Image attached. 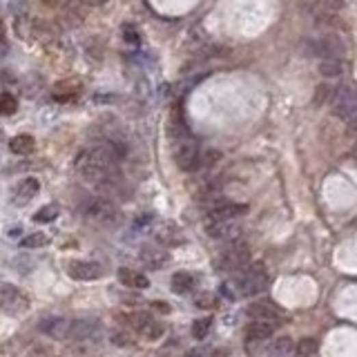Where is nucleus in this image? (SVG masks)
<instances>
[{
  "instance_id": "5701e85b",
  "label": "nucleus",
  "mask_w": 357,
  "mask_h": 357,
  "mask_svg": "<svg viewBox=\"0 0 357 357\" xmlns=\"http://www.w3.org/2000/svg\"><path fill=\"white\" fill-rule=\"evenodd\" d=\"M344 72V65L339 58H324V61L319 63V74L321 76H339Z\"/></svg>"
},
{
  "instance_id": "2eb2a0df",
  "label": "nucleus",
  "mask_w": 357,
  "mask_h": 357,
  "mask_svg": "<svg viewBox=\"0 0 357 357\" xmlns=\"http://www.w3.org/2000/svg\"><path fill=\"white\" fill-rule=\"evenodd\" d=\"M101 333V324L96 319H72V330H70V339L76 342H88V339H94Z\"/></svg>"
},
{
  "instance_id": "6ab92c4d",
  "label": "nucleus",
  "mask_w": 357,
  "mask_h": 357,
  "mask_svg": "<svg viewBox=\"0 0 357 357\" xmlns=\"http://www.w3.org/2000/svg\"><path fill=\"white\" fill-rule=\"evenodd\" d=\"M295 355V342L291 337H277L268 346V357H293Z\"/></svg>"
},
{
  "instance_id": "412c9836",
  "label": "nucleus",
  "mask_w": 357,
  "mask_h": 357,
  "mask_svg": "<svg viewBox=\"0 0 357 357\" xmlns=\"http://www.w3.org/2000/svg\"><path fill=\"white\" fill-rule=\"evenodd\" d=\"M170 288L176 293V295H185V293H190L192 288H194V275L190 273H174L172 275V282H170Z\"/></svg>"
},
{
  "instance_id": "423d86ee",
  "label": "nucleus",
  "mask_w": 357,
  "mask_h": 357,
  "mask_svg": "<svg viewBox=\"0 0 357 357\" xmlns=\"http://www.w3.org/2000/svg\"><path fill=\"white\" fill-rule=\"evenodd\" d=\"M206 233L212 239L233 243L241 237V226L237 224V219H217V221H206Z\"/></svg>"
},
{
  "instance_id": "4be33fe9",
  "label": "nucleus",
  "mask_w": 357,
  "mask_h": 357,
  "mask_svg": "<svg viewBox=\"0 0 357 357\" xmlns=\"http://www.w3.org/2000/svg\"><path fill=\"white\" fill-rule=\"evenodd\" d=\"M159 237V241L161 243H166V246H174L181 241V237H178V230H176V226L174 224H166V226H161V230L157 233Z\"/></svg>"
},
{
  "instance_id": "ddd939ff",
  "label": "nucleus",
  "mask_w": 357,
  "mask_h": 357,
  "mask_svg": "<svg viewBox=\"0 0 357 357\" xmlns=\"http://www.w3.org/2000/svg\"><path fill=\"white\" fill-rule=\"evenodd\" d=\"M139 257H141V261L146 263L148 268H152V270H161V268H166V266H168V261H170V252H168L166 248H161V246H157V243H146V246H141Z\"/></svg>"
},
{
  "instance_id": "f8f14e48",
  "label": "nucleus",
  "mask_w": 357,
  "mask_h": 357,
  "mask_svg": "<svg viewBox=\"0 0 357 357\" xmlns=\"http://www.w3.org/2000/svg\"><path fill=\"white\" fill-rule=\"evenodd\" d=\"M40 333L49 335L52 339H58V342H65L70 339V330H72V319H65V317H47L42 319L38 324Z\"/></svg>"
},
{
  "instance_id": "4468645a",
  "label": "nucleus",
  "mask_w": 357,
  "mask_h": 357,
  "mask_svg": "<svg viewBox=\"0 0 357 357\" xmlns=\"http://www.w3.org/2000/svg\"><path fill=\"white\" fill-rule=\"evenodd\" d=\"M243 203H230V201H215L208 210V221H217V219H239L246 215Z\"/></svg>"
},
{
  "instance_id": "0eeeda50",
  "label": "nucleus",
  "mask_w": 357,
  "mask_h": 357,
  "mask_svg": "<svg viewBox=\"0 0 357 357\" xmlns=\"http://www.w3.org/2000/svg\"><path fill=\"white\" fill-rule=\"evenodd\" d=\"M130 324L146 339H159L166 333V326L157 317H152L150 313H134V315H130Z\"/></svg>"
},
{
  "instance_id": "c9c22d12",
  "label": "nucleus",
  "mask_w": 357,
  "mask_h": 357,
  "mask_svg": "<svg viewBox=\"0 0 357 357\" xmlns=\"http://www.w3.org/2000/svg\"><path fill=\"white\" fill-rule=\"evenodd\" d=\"M3 34H5V27H3V23H0V38H3Z\"/></svg>"
},
{
  "instance_id": "c85d7f7f",
  "label": "nucleus",
  "mask_w": 357,
  "mask_h": 357,
  "mask_svg": "<svg viewBox=\"0 0 357 357\" xmlns=\"http://www.w3.org/2000/svg\"><path fill=\"white\" fill-rule=\"evenodd\" d=\"M76 94H79V88H70V83H65V81L58 83L56 90H54V96L56 98H72Z\"/></svg>"
},
{
  "instance_id": "a211bd4d",
  "label": "nucleus",
  "mask_w": 357,
  "mask_h": 357,
  "mask_svg": "<svg viewBox=\"0 0 357 357\" xmlns=\"http://www.w3.org/2000/svg\"><path fill=\"white\" fill-rule=\"evenodd\" d=\"M248 315L252 319H279V308L273 304V302H268V300H263V302H257V304H250L248 306Z\"/></svg>"
},
{
  "instance_id": "f704fd0d",
  "label": "nucleus",
  "mask_w": 357,
  "mask_h": 357,
  "mask_svg": "<svg viewBox=\"0 0 357 357\" xmlns=\"http://www.w3.org/2000/svg\"><path fill=\"white\" fill-rule=\"evenodd\" d=\"M210 351L208 348H192V351L188 353V357H208Z\"/></svg>"
},
{
  "instance_id": "20e7f679",
  "label": "nucleus",
  "mask_w": 357,
  "mask_h": 357,
  "mask_svg": "<svg viewBox=\"0 0 357 357\" xmlns=\"http://www.w3.org/2000/svg\"><path fill=\"white\" fill-rule=\"evenodd\" d=\"M174 141V161L176 166L183 170V172H194V170H199V146L194 137L188 132V134H181V137L172 139Z\"/></svg>"
},
{
  "instance_id": "9d476101",
  "label": "nucleus",
  "mask_w": 357,
  "mask_h": 357,
  "mask_svg": "<svg viewBox=\"0 0 357 357\" xmlns=\"http://www.w3.org/2000/svg\"><path fill=\"white\" fill-rule=\"evenodd\" d=\"M310 47V54L319 56L321 61L324 58H339L344 54V45L342 40L335 38V36H321V38H315L313 42H308Z\"/></svg>"
},
{
  "instance_id": "9b49d317",
  "label": "nucleus",
  "mask_w": 357,
  "mask_h": 357,
  "mask_svg": "<svg viewBox=\"0 0 357 357\" xmlns=\"http://www.w3.org/2000/svg\"><path fill=\"white\" fill-rule=\"evenodd\" d=\"M67 275L76 279V282H94V279L103 275V268L96 261H70Z\"/></svg>"
},
{
  "instance_id": "aec40b11",
  "label": "nucleus",
  "mask_w": 357,
  "mask_h": 357,
  "mask_svg": "<svg viewBox=\"0 0 357 357\" xmlns=\"http://www.w3.org/2000/svg\"><path fill=\"white\" fill-rule=\"evenodd\" d=\"M34 148H36V141H34V137H29V134H18V137H14L10 141V150L14 152V155H31Z\"/></svg>"
},
{
  "instance_id": "c756f323",
  "label": "nucleus",
  "mask_w": 357,
  "mask_h": 357,
  "mask_svg": "<svg viewBox=\"0 0 357 357\" xmlns=\"http://www.w3.org/2000/svg\"><path fill=\"white\" fill-rule=\"evenodd\" d=\"M194 304L199 306V308H215L217 306V297L212 295V293H201V295H197L194 297Z\"/></svg>"
},
{
  "instance_id": "393cba45",
  "label": "nucleus",
  "mask_w": 357,
  "mask_h": 357,
  "mask_svg": "<svg viewBox=\"0 0 357 357\" xmlns=\"http://www.w3.org/2000/svg\"><path fill=\"white\" fill-rule=\"evenodd\" d=\"M47 243H49V237L45 233H31L21 241L23 248H42V246H47Z\"/></svg>"
},
{
  "instance_id": "e433bc0d",
  "label": "nucleus",
  "mask_w": 357,
  "mask_h": 357,
  "mask_svg": "<svg viewBox=\"0 0 357 357\" xmlns=\"http://www.w3.org/2000/svg\"><path fill=\"white\" fill-rule=\"evenodd\" d=\"M157 357H168V355H157Z\"/></svg>"
},
{
  "instance_id": "f03ea898",
  "label": "nucleus",
  "mask_w": 357,
  "mask_h": 357,
  "mask_svg": "<svg viewBox=\"0 0 357 357\" xmlns=\"http://www.w3.org/2000/svg\"><path fill=\"white\" fill-rule=\"evenodd\" d=\"M330 105H333L335 116H339L348 125L357 123V83L344 81L339 83L333 96H330Z\"/></svg>"
},
{
  "instance_id": "b1692460",
  "label": "nucleus",
  "mask_w": 357,
  "mask_h": 357,
  "mask_svg": "<svg viewBox=\"0 0 357 357\" xmlns=\"http://www.w3.org/2000/svg\"><path fill=\"white\" fill-rule=\"evenodd\" d=\"M58 215H61V208H58L56 203H49V206H42L36 215H34V221H38V224H49V221H54Z\"/></svg>"
},
{
  "instance_id": "2f4dec72",
  "label": "nucleus",
  "mask_w": 357,
  "mask_h": 357,
  "mask_svg": "<svg viewBox=\"0 0 357 357\" xmlns=\"http://www.w3.org/2000/svg\"><path fill=\"white\" fill-rule=\"evenodd\" d=\"M112 342L118 344V346H130V335H125V333H114V335H112Z\"/></svg>"
},
{
  "instance_id": "f257e3e1",
  "label": "nucleus",
  "mask_w": 357,
  "mask_h": 357,
  "mask_svg": "<svg viewBox=\"0 0 357 357\" xmlns=\"http://www.w3.org/2000/svg\"><path fill=\"white\" fill-rule=\"evenodd\" d=\"M235 288L239 297H254L261 295L270 284L268 270L263 263H252V266H246L239 273H235Z\"/></svg>"
},
{
  "instance_id": "dca6fc26",
  "label": "nucleus",
  "mask_w": 357,
  "mask_h": 357,
  "mask_svg": "<svg viewBox=\"0 0 357 357\" xmlns=\"http://www.w3.org/2000/svg\"><path fill=\"white\" fill-rule=\"evenodd\" d=\"M40 190V183H38V178H34V176H27V178H23V181L16 185V190H14V203L16 206H27V203L36 197Z\"/></svg>"
},
{
  "instance_id": "a878e982",
  "label": "nucleus",
  "mask_w": 357,
  "mask_h": 357,
  "mask_svg": "<svg viewBox=\"0 0 357 357\" xmlns=\"http://www.w3.org/2000/svg\"><path fill=\"white\" fill-rule=\"evenodd\" d=\"M18 109V101L7 92H0V116H10Z\"/></svg>"
},
{
  "instance_id": "bb28decb",
  "label": "nucleus",
  "mask_w": 357,
  "mask_h": 357,
  "mask_svg": "<svg viewBox=\"0 0 357 357\" xmlns=\"http://www.w3.org/2000/svg\"><path fill=\"white\" fill-rule=\"evenodd\" d=\"M210 326H212V319L210 317H201L192 324V337L194 339H206L210 333Z\"/></svg>"
},
{
  "instance_id": "72a5a7b5",
  "label": "nucleus",
  "mask_w": 357,
  "mask_h": 357,
  "mask_svg": "<svg viewBox=\"0 0 357 357\" xmlns=\"http://www.w3.org/2000/svg\"><path fill=\"white\" fill-rule=\"evenodd\" d=\"M317 3H321L324 7H330V10H339V7L344 5V0H317Z\"/></svg>"
},
{
  "instance_id": "39448f33",
  "label": "nucleus",
  "mask_w": 357,
  "mask_h": 357,
  "mask_svg": "<svg viewBox=\"0 0 357 357\" xmlns=\"http://www.w3.org/2000/svg\"><path fill=\"white\" fill-rule=\"evenodd\" d=\"M250 263V250L248 246H243L239 241H233L228 248L219 254L217 259V268L221 270V273H239V270H243L246 266Z\"/></svg>"
},
{
  "instance_id": "7c9ffc66",
  "label": "nucleus",
  "mask_w": 357,
  "mask_h": 357,
  "mask_svg": "<svg viewBox=\"0 0 357 357\" xmlns=\"http://www.w3.org/2000/svg\"><path fill=\"white\" fill-rule=\"evenodd\" d=\"M123 36H125L127 42H130V45H137V42H139V34L134 31L130 25H125V27H123Z\"/></svg>"
},
{
  "instance_id": "1a4fd4ad",
  "label": "nucleus",
  "mask_w": 357,
  "mask_h": 357,
  "mask_svg": "<svg viewBox=\"0 0 357 357\" xmlns=\"http://www.w3.org/2000/svg\"><path fill=\"white\" fill-rule=\"evenodd\" d=\"M277 319H254L246 328V342L250 344H263L266 339H270L277 330Z\"/></svg>"
},
{
  "instance_id": "6e6552de",
  "label": "nucleus",
  "mask_w": 357,
  "mask_h": 357,
  "mask_svg": "<svg viewBox=\"0 0 357 357\" xmlns=\"http://www.w3.org/2000/svg\"><path fill=\"white\" fill-rule=\"evenodd\" d=\"M27 306H29V300L18 291V288H14L10 284L0 286V310L18 315V313L27 310Z\"/></svg>"
},
{
  "instance_id": "cd10ccee",
  "label": "nucleus",
  "mask_w": 357,
  "mask_h": 357,
  "mask_svg": "<svg viewBox=\"0 0 357 357\" xmlns=\"http://www.w3.org/2000/svg\"><path fill=\"white\" fill-rule=\"evenodd\" d=\"M295 351L300 357H310V355H315V351H317V342L315 339H310V337H306L300 342V346H295Z\"/></svg>"
},
{
  "instance_id": "7ed1b4c3",
  "label": "nucleus",
  "mask_w": 357,
  "mask_h": 357,
  "mask_svg": "<svg viewBox=\"0 0 357 357\" xmlns=\"http://www.w3.org/2000/svg\"><path fill=\"white\" fill-rule=\"evenodd\" d=\"M83 212L88 215L92 221H96V224L101 226H107V228H114L121 224V210H118L116 206L109 199L105 197H90L88 201L83 203Z\"/></svg>"
},
{
  "instance_id": "f3484780",
  "label": "nucleus",
  "mask_w": 357,
  "mask_h": 357,
  "mask_svg": "<svg viewBox=\"0 0 357 357\" xmlns=\"http://www.w3.org/2000/svg\"><path fill=\"white\" fill-rule=\"evenodd\" d=\"M116 277H118V282H121L123 286L134 288V291H146V288L150 286V279L143 273L132 270V268H118Z\"/></svg>"
},
{
  "instance_id": "473e14b6",
  "label": "nucleus",
  "mask_w": 357,
  "mask_h": 357,
  "mask_svg": "<svg viewBox=\"0 0 357 357\" xmlns=\"http://www.w3.org/2000/svg\"><path fill=\"white\" fill-rule=\"evenodd\" d=\"M150 221H152V215H143L141 219L134 221V230H141V228H146Z\"/></svg>"
}]
</instances>
